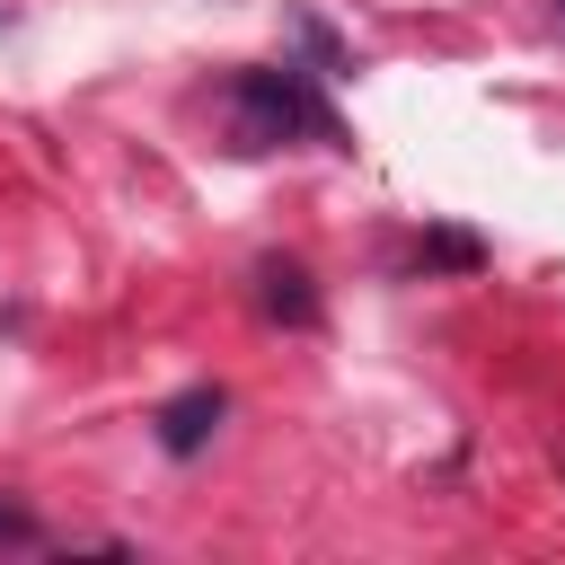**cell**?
I'll return each mask as SVG.
<instances>
[{
    "instance_id": "6da1fadb",
    "label": "cell",
    "mask_w": 565,
    "mask_h": 565,
    "mask_svg": "<svg viewBox=\"0 0 565 565\" xmlns=\"http://www.w3.org/2000/svg\"><path fill=\"white\" fill-rule=\"evenodd\" d=\"M230 132H238V150H274V141H291V132L335 141V115H327L291 71H238V88H230Z\"/></svg>"
},
{
    "instance_id": "7a4b0ae2",
    "label": "cell",
    "mask_w": 565,
    "mask_h": 565,
    "mask_svg": "<svg viewBox=\"0 0 565 565\" xmlns=\"http://www.w3.org/2000/svg\"><path fill=\"white\" fill-rule=\"evenodd\" d=\"M221 406H230L221 388H185V397H168V406H159V450H168V459H194V450L212 441Z\"/></svg>"
},
{
    "instance_id": "3957f363",
    "label": "cell",
    "mask_w": 565,
    "mask_h": 565,
    "mask_svg": "<svg viewBox=\"0 0 565 565\" xmlns=\"http://www.w3.org/2000/svg\"><path fill=\"white\" fill-rule=\"evenodd\" d=\"M256 300H265V318H282V327H309V318H318V291H309V274H300L291 256H265V265H256Z\"/></svg>"
},
{
    "instance_id": "277c9868",
    "label": "cell",
    "mask_w": 565,
    "mask_h": 565,
    "mask_svg": "<svg viewBox=\"0 0 565 565\" xmlns=\"http://www.w3.org/2000/svg\"><path fill=\"white\" fill-rule=\"evenodd\" d=\"M424 256H433V265H459V274H468V265H477L486 247H477L468 230H433V238H424Z\"/></svg>"
},
{
    "instance_id": "5b68a950",
    "label": "cell",
    "mask_w": 565,
    "mask_h": 565,
    "mask_svg": "<svg viewBox=\"0 0 565 565\" xmlns=\"http://www.w3.org/2000/svg\"><path fill=\"white\" fill-rule=\"evenodd\" d=\"M0 547H35V521L18 503H0Z\"/></svg>"
},
{
    "instance_id": "8992f818",
    "label": "cell",
    "mask_w": 565,
    "mask_h": 565,
    "mask_svg": "<svg viewBox=\"0 0 565 565\" xmlns=\"http://www.w3.org/2000/svg\"><path fill=\"white\" fill-rule=\"evenodd\" d=\"M556 9H565V0H556Z\"/></svg>"
}]
</instances>
